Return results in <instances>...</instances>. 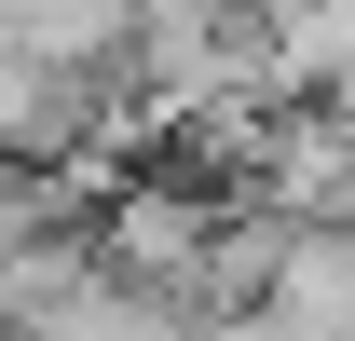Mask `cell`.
Wrapping results in <instances>:
<instances>
[{
	"label": "cell",
	"mask_w": 355,
	"mask_h": 341,
	"mask_svg": "<svg viewBox=\"0 0 355 341\" xmlns=\"http://www.w3.org/2000/svg\"><path fill=\"white\" fill-rule=\"evenodd\" d=\"M137 28H164V42H219V28H246V0H137Z\"/></svg>",
	"instance_id": "obj_5"
},
{
	"label": "cell",
	"mask_w": 355,
	"mask_h": 341,
	"mask_svg": "<svg viewBox=\"0 0 355 341\" xmlns=\"http://www.w3.org/2000/svg\"><path fill=\"white\" fill-rule=\"evenodd\" d=\"M260 96L355 110V0H273L260 14Z\"/></svg>",
	"instance_id": "obj_1"
},
{
	"label": "cell",
	"mask_w": 355,
	"mask_h": 341,
	"mask_svg": "<svg viewBox=\"0 0 355 341\" xmlns=\"http://www.w3.org/2000/svg\"><path fill=\"white\" fill-rule=\"evenodd\" d=\"M191 341H301L273 300H246V314H191Z\"/></svg>",
	"instance_id": "obj_6"
},
{
	"label": "cell",
	"mask_w": 355,
	"mask_h": 341,
	"mask_svg": "<svg viewBox=\"0 0 355 341\" xmlns=\"http://www.w3.org/2000/svg\"><path fill=\"white\" fill-rule=\"evenodd\" d=\"M42 96H55V69H28V55L0 42V150H28V137H42Z\"/></svg>",
	"instance_id": "obj_4"
},
{
	"label": "cell",
	"mask_w": 355,
	"mask_h": 341,
	"mask_svg": "<svg viewBox=\"0 0 355 341\" xmlns=\"http://www.w3.org/2000/svg\"><path fill=\"white\" fill-rule=\"evenodd\" d=\"M28 341H191V314L150 300V287H110V273H96V287L69 300V314H42Z\"/></svg>",
	"instance_id": "obj_3"
},
{
	"label": "cell",
	"mask_w": 355,
	"mask_h": 341,
	"mask_svg": "<svg viewBox=\"0 0 355 341\" xmlns=\"http://www.w3.org/2000/svg\"><path fill=\"white\" fill-rule=\"evenodd\" d=\"M0 42L28 55V69H123V42H137V0H0Z\"/></svg>",
	"instance_id": "obj_2"
}]
</instances>
